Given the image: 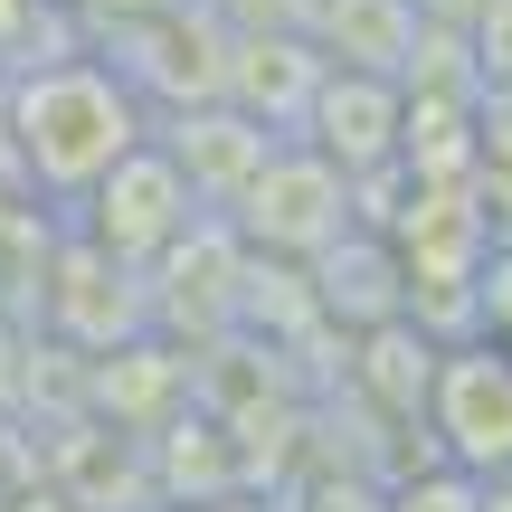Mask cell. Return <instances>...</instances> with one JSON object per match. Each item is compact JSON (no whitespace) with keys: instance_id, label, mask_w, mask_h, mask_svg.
Wrapping results in <instances>:
<instances>
[{"instance_id":"6da1fadb","label":"cell","mask_w":512,"mask_h":512,"mask_svg":"<svg viewBox=\"0 0 512 512\" xmlns=\"http://www.w3.org/2000/svg\"><path fill=\"white\" fill-rule=\"evenodd\" d=\"M10 143L29 162L38 190H76L86 200L143 133V105H133V76L124 67H95V57H48V67L19 76L10 95Z\"/></svg>"},{"instance_id":"7a4b0ae2","label":"cell","mask_w":512,"mask_h":512,"mask_svg":"<svg viewBox=\"0 0 512 512\" xmlns=\"http://www.w3.org/2000/svg\"><path fill=\"white\" fill-rule=\"evenodd\" d=\"M200 228V181L181 171L171 143H133L105 181L86 190V238L105 266H162Z\"/></svg>"},{"instance_id":"3957f363","label":"cell","mask_w":512,"mask_h":512,"mask_svg":"<svg viewBox=\"0 0 512 512\" xmlns=\"http://www.w3.org/2000/svg\"><path fill=\"white\" fill-rule=\"evenodd\" d=\"M427 437L465 475H512V342L475 332V342L437 351V389H427Z\"/></svg>"},{"instance_id":"277c9868","label":"cell","mask_w":512,"mask_h":512,"mask_svg":"<svg viewBox=\"0 0 512 512\" xmlns=\"http://www.w3.org/2000/svg\"><path fill=\"white\" fill-rule=\"evenodd\" d=\"M238 238L247 247H266V256H332L351 238V171L342 162H323V152L294 133V143H275V162L247 181V200H238Z\"/></svg>"},{"instance_id":"5b68a950","label":"cell","mask_w":512,"mask_h":512,"mask_svg":"<svg viewBox=\"0 0 512 512\" xmlns=\"http://www.w3.org/2000/svg\"><path fill=\"white\" fill-rule=\"evenodd\" d=\"M304 143L323 152V162H342L351 181L389 171L399 143H408V86L380 76V67H332L323 95H313V114H304Z\"/></svg>"},{"instance_id":"8992f818","label":"cell","mask_w":512,"mask_h":512,"mask_svg":"<svg viewBox=\"0 0 512 512\" xmlns=\"http://www.w3.org/2000/svg\"><path fill=\"white\" fill-rule=\"evenodd\" d=\"M304 38L332 57V67H380L399 76L427 38V10L418 0H304Z\"/></svg>"},{"instance_id":"52a82bcc","label":"cell","mask_w":512,"mask_h":512,"mask_svg":"<svg viewBox=\"0 0 512 512\" xmlns=\"http://www.w3.org/2000/svg\"><path fill=\"white\" fill-rule=\"evenodd\" d=\"M275 143H294V133L256 124L247 105H228V114H200V124H181V133H171L181 171L200 181V200H219V209H238V200H247V181L275 162Z\"/></svg>"},{"instance_id":"ba28073f","label":"cell","mask_w":512,"mask_h":512,"mask_svg":"<svg viewBox=\"0 0 512 512\" xmlns=\"http://www.w3.org/2000/svg\"><path fill=\"white\" fill-rule=\"evenodd\" d=\"M475 200H484V219L512 238V86L475 95Z\"/></svg>"},{"instance_id":"9c48e42d","label":"cell","mask_w":512,"mask_h":512,"mask_svg":"<svg viewBox=\"0 0 512 512\" xmlns=\"http://www.w3.org/2000/svg\"><path fill=\"white\" fill-rule=\"evenodd\" d=\"M389 512H484V475H465V465H437V475H408Z\"/></svg>"},{"instance_id":"30bf717a","label":"cell","mask_w":512,"mask_h":512,"mask_svg":"<svg viewBox=\"0 0 512 512\" xmlns=\"http://www.w3.org/2000/svg\"><path fill=\"white\" fill-rule=\"evenodd\" d=\"M475 48H484V86H512V0L475 10Z\"/></svg>"},{"instance_id":"8fae6325","label":"cell","mask_w":512,"mask_h":512,"mask_svg":"<svg viewBox=\"0 0 512 512\" xmlns=\"http://www.w3.org/2000/svg\"><path fill=\"white\" fill-rule=\"evenodd\" d=\"M484 512H512V475H494V484H484Z\"/></svg>"}]
</instances>
